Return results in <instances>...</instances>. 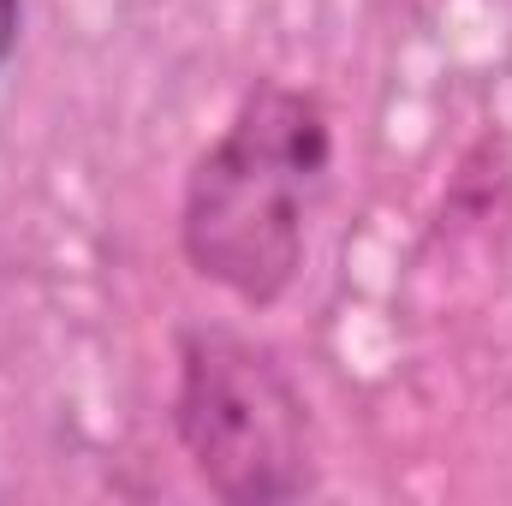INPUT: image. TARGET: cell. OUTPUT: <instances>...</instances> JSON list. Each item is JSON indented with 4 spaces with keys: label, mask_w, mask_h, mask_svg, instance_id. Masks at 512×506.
Here are the masks:
<instances>
[{
    "label": "cell",
    "mask_w": 512,
    "mask_h": 506,
    "mask_svg": "<svg viewBox=\"0 0 512 506\" xmlns=\"http://www.w3.org/2000/svg\"><path fill=\"white\" fill-rule=\"evenodd\" d=\"M12 42H18V0H0V60L12 54Z\"/></svg>",
    "instance_id": "3957f363"
},
{
    "label": "cell",
    "mask_w": 512,
    "mask_h": 506,
    "mask_svg": "<svg viewBox=\"0 0 512 506\" xmlns=\"http://www.w3.org/2000/svg\"><path fill=\"white\" fill-rule=\"evenodd\" d=\"M328 173V120L298 90H256L185 191V251L239 298L268 304L304 256V197Z\"/></svg>",
    "instance_id": "6da1fadb"
},
{
    "label": "cell",
    "mask_w": 512,
    "mask_h": 506,
    "mask_svg": "<svg viewBox=\"0 0 512 506\" xmlns=\"http://www.w3.org/2000/svg\"><path fill=\"white\" fill-rule=\"evenodd\" d=\"M179 435L227 501H292L310 489L304 399L256 346L233 334L185 340Z\"/></svg>",
    "instance_id": "7a4b0ae2"
}]
</instances>
